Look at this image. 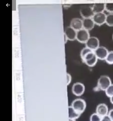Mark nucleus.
Segmentation results:
<instances>
[{"label":"nucleus","mask_w":113,"mask_h":121,"mask_svg":"<svg viewBox=\"0 0 113 121\" xmlns=\"http://www.w3.org/2000/svg\"><path fill=\"white\" fill-rule=\"evenodd\" d=\"M82 20L83 29L88 31L92 30L94 27L95 24L92 18H85Z\"/></svg>","instance_id":"obj_12"},{"label":"nucleus","mask_w":113,"mask_h":121,"mask_svg":"<svg viewBox=\"0 0 113 121\" xmlns=\"http://www.w3.org/2000/svg\"><path fill=\"white\" fill-rule=\"evenodd\" d=\"M101 121H112V120L108 114L104 117H103L102 118Z\"/></svg>","instance_id":"obj_23"},{"label":"nucleus","mask_w":113,"mask_h":121,"mask_svg":"<svg viewBox=\"0 0 113 121\" xmlns=\"http://www.w3.org/2000/svg\"><path fill=\"white\" fill-rule=\"evenodd\" d=\"M98 59V58L95 54L93 57H91L89 60L85 61L84 63L89 67H93L96 64Z\"/></svg>","instance_id":"obj_15"},{"label":"nucleus","mask_w":113,"mask_h":121,"mask_svg":"<svg viewBox=\"0 0 113 121\" xmlns=\"http://www.w3.org/2000/svg\"><path fill=\"white\" fill-rule=\"evenodd\" d=\"M106 15L104 13L95 14L92 18L95 24L101 26L106 23Z\"/></svg>","instance_id":"obj_8"},{"label":"nucleus","mask_w":113,"mask_h":121,"mask_svg":"<svg viewBox=\"0 0 113 121\" xmlns=\"http://www.w3.org/2000/svg\"><path fill=\"white\" fill-rule=\"evenodd\" d=\"M108 115L109 116L110 118H111L112 121H113V109L109 111V113H108Z\"/></svg>","instance_id":"obj_24"},{"label":"nucleus","mask_w":113,"mask_h":121,"mask_svg":"<svg viewBox=\"0 0 113 121\" xmlns=\"http://www.w3.org/2000/svg\"><path fill=\"white\" fill-rule=\"evenodd\" d=\"M80 14L83 19L92 18L95 14L92 7L87 5L81 7L80 9Z\"/></svg>","instance_id":"obj_4"},{"label":"nucleus","mask_w":113,"mask_h":121,"mask_svg":"<svg viewBox=\"0 0 113 121\" xmlns=\"http://www.w3.org/2000/svg\"><path fill=\"white\" fill-rule=\"evenodd\" d=\"M69 121H76L75 120H74V119H69Z\"/></svg>","instance_id":"obj_27"},{"label":"nucleus","mask_w":113,"mask_h":121,"mask_svg":"<svg viewBox=\"0 0 113 121\" xmlns=\"http://www.w3.org/2000/svg\"><path fill=\"white\" fill-rule=\"evenodd\" d=\"M67 78V85H68L70 84L71 81H72V77L71 75L68 73H66Z\"/></svg>","instance_id":"obj_22"},{"label":"nucleus","mask_w":113,"mask_h":121,"mask_svg":"<svg viewBox=\"0 0 113 121\" xmlns=\"http://www.w3.org/2000/svg\"><path fill=\"white\" fill-rule=\"evenodd\" d=\"M77 31L71 27H67L65 29L64 35L66 36L68 40L73 41L75 40L77 38Z\"/></svg>","instance_id":"obj_10"},{"label":"nucleus","mask_w":113,"mask_h":121,"mask_svg":"<svg viewBox=\"0 0 113 121\" xmlns=\"http://www.w3.org/2000/svg\"><path fill=\"white\" fill-rule=\"evenodd\" d=\"M70 27L77 31L83 29V20L80 18H75L70 22Z\"/></svg>","instance_id":"obj_11"},{"label":"nucleus","mask_w":113,"mask_h":121,"mask_svg":"<svg viewBox=\"0 0 113 121\" xmlns=\"http://www.w3.org/2000/svg\"><path fill=\"white\" fill-rule=\"evenodd\" d=\"M71 106L75 111L81 114L86 109V104L83 99H77L72 102Z\"/></svg>","instance_id":"obj_2"},{"label":"nucleus","mask_w":113,"mask_h":121,"mask_svg":"<svg viewBox=\"0 0 113 121\" xmlns=\"http://www.w3.org/2000/svg\"><path fill=\"white\" fill-rule=\"evenodd\" d=\"M106 24L109 27H113V13L106 15Z\"/></svg>","instance_id":"obj_16"},{"label":"nucleus","mask_w":113,"mask_h":121,"mask_svg":"<svg viewBox=\"0 0 113 121\" xmlns=\"http://www.w3.org/2000/svg\"><path fill=\"white\" fill-rule=\"evenodd\" d=\"M94 52L98 59L102 60H105L109 51L106 47L100 46L95 51H94Z\"/></svg>","instance_id":"obj_5"},{"label":"nucleus","mask_w":113,"mask_h":121,"mask_svg":"<svg viewBox=\"0 0 113 121\" xmlns=\"http://www.w3.org/2000/svg\"><path fill=\"white\" fill-rule=\"evenodd\" d=\"M105 91L107 97L110 98L113 96V84H111Z\"/></svg>","instance_id":"obj_18"},{"label":"nucleus","mask_w":113,"mask_h":121,"mask_svg":"<svg viewBox=\"0 0 113 121\" xmlns=\"http://www.w3.org/2000/svg\"><path fill=\"white\" fill-rule=\"evenodd\" d=\"M94 14L104 13L105 10V3H99L94 4L92 6Z\"/></svg>","instance_id":"obj_13"},{"label":"nucleus","mask_w":113,"mask_h":121,"mask_svg":"<svg viewBox=\"0 0 113 121\" xmlns=\"http://www.w3.org/2000/svg\"><path fill=\"white\" fill-rule=\"evenodd\" d=\"M90 37L89 31L83 28L77 31L76 39L80 43H85Z\"/></svg>","instance_id":"obj_3"},{"label":"nucleus","mask_w":113,"mask_h":121,"mask_svg":"<svg viewBox=\"0 0 113 121\" xmlns=\"http://www.w3.org/2000/svg\"><path fill=\"white\" fill-rule=\"evenodd\" d=\"M85 91V86L83 84L77 82L73 84L72 87V92L77 96H80L83 94Z\"/></svg>","instance_id":"obj_7"},{"label":"nucleus","mask_w":113,"mask_h":121,"mask_svg":"<svg viewBox=\"0 0 113 121\" xmlns=\"http://www.w3.org/2000/svg\"><path fill=\"white\" fill-rule=\"evenodd\" d=\"M109 112L108 107L107 105L105 104H100L97 106L96 113L101 117L108 115Z\"/></svg>","instance_id":"obj_9"},{"label":"nucleus","mask_w":113,"mask_h":121,"mask_svg":"<svg viewBox=\"0 0 113 121\" xmlns=\"http://www.w3.org/2000/svg\"><path fill=\"white\" fill-rule=\"evenodd\" d=\"M64 39H65V43H66L67 41L68 40L66 36L64 35Z\"/></svg>","instance_id":"obj_25"},{"label":"nucleus","mask_w":113,"mask_h":121,"mask_svg":"<svg viewBox=\"0 0 113 121\" xmlns=\"http://www.w3.org/2000/svg\"><path fill=\"white\" fill-rule=\"evenodd\" d=\"M105 10L109 13H113V3H105Z\"/></svg>","instance_id":"obj_21"},{"label":"nucleus","mask_w":113,"mask_h":121,"mask_svg":"<svg viewBox=\"0 0 113 121\" xmlns=\"http://www.w3.org/2000/svg\"><path fill=\"white\" fill-rule=\"evenodd\" d=\"M111 84L110 78L106 75H103L98 80L97 87L100 90L105 91Z\"/></svg>","instance_id":"obj_1"},{"label":"nucleus","mask_w":113,"mask_h":121,"mask_svg":"<svg viewBox=\"0 0 113 121\" xmlns=\"http://www.w3.org/2000/svg\"><path fill=\"white\" fill-rule=\"evenodd\" d=\"M91 51H92L87 47H85L83 48L80 52V57L81 59L83 60L87 54Z\"/></svg>","instance_id":"obj_19"},{"label":"nucleus","mask_w":113,"mask_h":121,"mask_svg":"<svg viewBox=\"0 0 113 121\" xmlns=\"http://www.w3.org/2000/svg\"><path fill=\"white\" fill-rule=\"evenodd\" d=\"M102 118L96 113L91 114L90 118V121H101Z\"/></svg>","instance_id":"obj_20"},{"label":"nucleus","mask_w":113,"mask_h":121,"mask_svg":"<svg viewBox=\"0 0 113 121\" xmlns=\"http://www.w3.org/2000/svg\"><path fill=\"white\" fill-rule=\"evenodd\" d=\"M86 47L92 51H95L100 47V41L96 37H90L85 43Z\"/></svg>","instance_id":"obj_6"},{"label":"nucleus","mask_w":113,"mask_h":121,"mask_svg":"<svg viewBox=\"0 0 113 121\" xmlns=\"http://www.w3.org/2000/svg\"><path fill=\"white\" fill-rule=\"evenodd\" d=\"M69 110V119L76 120L79 118L80 116V114L75 111L72 106H69L68 108Z\"/></svg>","instance_id":"obj_14"},{"label":"nucleus","mask_w":113,"mask_h":121,"mask_svg":"<svg viewBox=\"0 0 113 121\" xmlns=\"http://www.w3.org/2000/svg\"><path fill=\"white\" fill-rule=\"evenodd\" d=\"M105 60L108 64L113 65V51L109 52Z\"/></svg>","instance_id":"obj_17"},{"label":"nucleus","mask_w":113,"mask_h":121,"mask_svg":"<svg viewBox=\"0 0 113 121\" xmlns=\"http://www.w3.org/2000/svg\"><path fill=\"white\" fill-rule=\"evenodd\" d=\"M112 38H113V35H112Z\"/></svg>","instance_id":"obj_28"},{"label":"nucleus","mask_w":113,"mask_h":121,"mask_svg":"<svg viewBox=\"0 0 113 121\" xmlns=\"http://www.w3.org/2000/svg\"><path fill=\"white\" fill-rule=\"evenodd\" d=\"M110 103L113 105V96H112L110 98Z\"/></svg>","instance_id":"obj_26"}]
</instances>
